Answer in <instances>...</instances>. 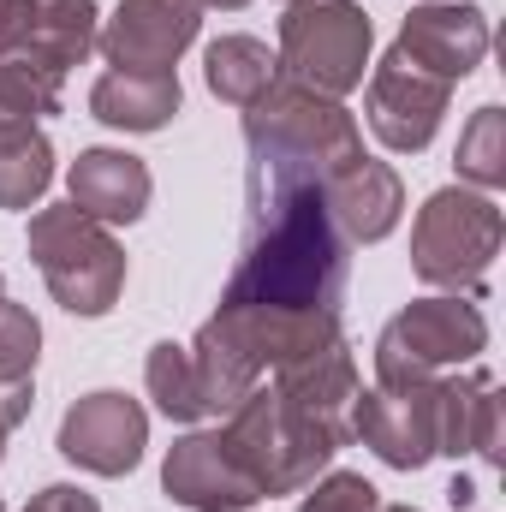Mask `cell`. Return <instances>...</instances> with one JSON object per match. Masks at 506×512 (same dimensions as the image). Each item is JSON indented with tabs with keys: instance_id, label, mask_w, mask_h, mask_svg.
<instances>
[{
	"instance_id": "obj_33",
	"label": "cell",
	"mask_w": 506,
	"mask_h": 512,
	"mask_svg": "<svg viewBox=\"0 0 506 512\" xmlns=\"http://www.w3.org/2000/svg\"><path fill=\"white\" fill-rule=\"evenodd\" d=\"M0 512H6V501H0Z\"/></svg>"
},
{
	"instance_id": "obj_21",
	"label": "cell",
	"mask_w": 506,
	"mask_h": 512,
	"mask_svg": "<svg viewBox=\"0 0 506 512\" xmlns=\"http://www.w3.org/2000/svg\"><path fill=\"white\" fill-rule=\"evenodd\" d=\"M143 382H149V399H155L161 417H173V423H197V417H209V405H203V382H197V364H191V346H173V340L149 346Z\"/></svg>"
},
{
	"instance_id": "obj_10",
	"label": "cell",
	"mask_w": 506,
	"mask_h": 512,
	"mask_svg": "<svg viewBox=\"0 0 506 512\" xmlns=\"http://www.w3.org/2000/svg\"><path fill=\"white\" fill-rule=\"evenodd\" d=\"M197 24V0H120L114 18L96 30V48L114 72H173L179 54L197 42Z\"/></svg>"
},
{
	"instance_id": "obj_22",
	"label": "cell",
	"mask_w": 506,
	"mask_h": 512,
	"mask_svg": "<svg viewBox=\"0 0 506 512\" xmlns=\"http://www.w3.org/2000/svg\"><path fill=\"white\" fill-rule=\"evenodd\" d=\"M60 72L36 66L30 54H6L0 60V131L36 126L42 114H60Z\"/></svg>"
},
{
	"instance_id": "obj_32",
	"label": "cell",
	"mask_w": 506,
	"mask_h": 512,
	"mask_svg": "<svg viewBox=\"0 0 506 512\" xmlns=\"http://www.w3.org/2000/svg\"><path fill=\"white\" fill-rule=\"evenodd\" d=\"M0 298H6V286H0Z\"/></svg>"
},
{
	"instance_id": "obj_12",
	"label": "cell",
	"mask_w": 506,
	"mask_h": 512,
	"mask_svg": "<svg viewBox=\"0 0 506 512\" xmlns=\"http://www.w3.org/2000/svg\"><path fill=\"white\" fill-rule=\"evenodd\" d=\"M161 489H167V501L185 512H251L262 495H256V483L245 477V465L233 459V447L221 441V429L215 435H179L173 447H167V465H161Z\"/></svg>"
},
{
	"instance_id": "obj_2",
	"label": "cell",
	"mask_w": 506,
	"mask_h": 512,
	"mask_svg": "<svg viewBox=\"0 0 506 512\" xmlns=\"http://www.w3.org/2000/svg\"><path fill=\"white\" fill-rule=\"evenodd\" d=\"M221 441L233 447V459L245 465L256 495H304L340 453V441L328 429H316L310 417H298L274 387L256 382L221 423Z\"/></svg>"
},
{
	"instance_id": "obj_18",
	"label": "cell",
	"mask_w": 506,
	"mask_h": 512,
	"mask_svg": "<svg viewBox=\"0 0 506 512\" xmlns=\"http://www.w3.org/2000/svg\"><path fill=\"white\" fill-rule=\"evenodd\" d=\"M36 358H42V322L0 298V423L18 429L36 405Z\"/></svg>"
},
{
	"instance_id": "obj_27",
	"label": "cell",
	"mask_w": 506,
	"mask_h": 512,
	"mask_svg": "<svg viewBox=\"0 0 506 512\" xmlns=\"http://www.w3.org/2000/svg\"><path fill=\"white\" fill-rule=\"evenodd\" d=\"M471 495H477V489H471L465 477H453V489H447V501H453V512H471Z\"/></svg>"
},
{
	"instance_id": "obj_5",
	"label": "cell",
	"mask_w": 506,
	"mask_h": 512,
	"mask_svg": "<svg viewBox=\"0 0 506 512\" xmlns=\"http://www.w3.org/2000/svg\"><path fill=\"white\" fill-rule=\"evenodd\" d=\"M489 346V322L471 298L441 292V298H417L405 304L376 340V387H417L435 382L441 370H465L477 364Z\"/></svg>"
},
{
	"instance_id": "obj_9",
	"label": "cell",
	"mask_w": 506,
	"mask_h": 512,
	"mask_svg": "<svg viewBox=\"0 0 506 512\" xmlns=\"http://www.w3.org/2000/svg\"><path fill=\"white\" fill-rule=\"evenodd\" d=\"M143 447H149V411L126 393H114V387L72 399V411L60 417V453L78 471L126 477V471H137Z\"/></svg>"
},
{
	"instance_id": "obj_1",
	"label": "cell",
	"mask_w": 506,
	"mask_h": 512,
	"mask_svg": "<svg viewBox=\"0 0 506 512\" xmlns=\"http://www.w3.org/2000/svg\"><path fill=\"white\" fill-rule=\"evenodd\" d=\"M245 143H251V173L310 179V185H328L346 161L364 155L358 114H346V102L316 96L292 78H274L245 108Z\"/></svg>"
},
{
	"instance_id": "obj_20",
	"label": "cell",
	"mask_w": 506,
	"mask_h": 512,
	"mask_svg": "<svg viewBox=\"0 0 506 512\" xmlns=\"http://www.w3.org/2000/svg\"><path fill=\"white\" fill-rule=\"evenodd\" d=\"M54 185V143L36 126L0 131V209H30Z\"/></svg>"
},
{
	"instance_id": "obj_14",
	"label": "cell",
	"mask_w": 506,
	"mask_h": 512,
	"mask_svg": "<svg viewBox=\"0 0 506 512\" xmlns=\"http://www.w3.org/2000/svg\"><path fill=\"white\" fill-rule=\"evenodd\" d=\"M328 209H334V221H340V233H346L352 245H376V239H387V233L399 227L405 185H399V173H393L387 161L358 155V161H346V167L328 179Z\"/></svg>"
},
{
	"instance_id": "obj_7",
	"label": "cell",
	"mask_w": 506,
	"mask_h": 512,
	"mask_svg": "<svg viewBox=\"0 0 506 512\" xmlns=\"http://www.w3.org/2000/svg\"><path fill=\"white\" fill-rule=\"evenodd\" d=\"M352 441H364L393 471H423L441 453V376L417 387H370V393H358Z\"/></svg>"
},
{
	"instance_id": "obj_15",
	"label": "cell",
	"mask_w": 506,
	"mask_h": 512,
	"mask_svg": "<svg viewBox=\"0 0 506 512\" xmlns=\"http://www.w3.org/2000/svg\"><path fill=\"white\" fill-rule=\"evenodd\" d=\"M441 453L489 459L501 465V387L489 370L441 376Z\"/></svg>"
},
{
	"instance_id": "obj_24",
	"label": "cell",
	"mask_w": 506,
	"mask_h": 512,
	"mask_svg": "<svg viewBox=\"0 0 506 512\" xmlns=\"http://www.w3.org/2000/svg\"><path fill=\"white\" fill-rule=\"evenodd\" d=\"M376 483L358 471H322L310 483V495L298 501V512H376Z\"/></svg>"
},
{
	"instance_id": "obj_25",
	"label": "cell",
	"mask_w": 506,
	"mask_h": 512,
	"mask_svg": "<svg viewBox=\"0 0 506 512\" xmlns=\"http://www.w3.org/2000/svg\"><path fill=\"white\" fill-rule=\"evenodd\" d=\"M18 512H102V501L90 489H78V483H48L42 495H30Z\"/></svg>"
},
{
	"instance_id": "obj_19",
	"label": "cell",
	"mask_w": 506,
	"mask_h": 512,
	"mask_svg": "<svg viewBox=\"0 0 506 512\" xmlns=\"http://www.w3.org/2000/svg\"><path fill=\"white\" fill-rule=\"evenodd\" d=\"M203 78H209V90H215L221 102L251 108L256 96L280 78V66H274L268 42H256V36H221V42H209V54H203Z\"/></svg>"
},
{
	"instance_id": "obj_26",
	"label": "cell",
	"mask_w": 506,
	"mask_h": 512,
	"mask_svg": "<svg viewBox=\"0 0 506 512\" xmlns=\"http://www.w3.org/2000/svg\"><path fill=\"white\" fill-rule=\"evenodd\" d=\"M30 42V0H0V60L24 54Z\"/></svg>"
},
{
	"instance_id": "obj_13",
	"label": "cell",
	"mask_w": 506,
	"mask_h": 512,
	"mask_svg": "<svg viewBox=\"0 0 506 512\" xmlns=\"http://www.w3.org/2000/svg\"><path fill=\"white\" fill-rule=\"evenodd\" d=\"M66 191H72V209H84L90 221L102 227H131L143 209H149V167L126 155V149H84L66 173Z\"/></svg>"
},
{
	"instance_id": "obj_28",
	"label": "cell",
	"mask_w": 506,
	"mask_h": 512,
	"mask_svg": "<svg viewBox=\"0 0 506 512\" xmlns=\"http://www.w3.org/2000/svg\"><path fill=\"white\" fill-rule=\"evenodd\" d=\"M197 6H215V12H239V6H251V0H197Z\"/></svg>"
},
{
	"instance_id": "obj_16",
	"label": "cell",
	"mask_w": 506,
	"mask_h": 512,
	"mask_svg": "<svg viewBox=\"0 0 506 512\" xmlns=\"http://www.w3.org/2000/svg\"><path fill=\"white\" fill-rule=\"evenodd\" d=\"M179 102L185 96L173 72H102L90 84V114L114 131H161Z\"/></svg>"
},
{
	"instance_id": "obj_4",
	"label": "cell",
	"mask_w": 506,
	"mask_h": 512,
	"mask_svg": "<svg viewBox=\"0 0 506 512\" xmlns=\"http://www.w3.org/2000/svg\"><path fill=\"white\" fill-rule=\"evenodd\" d=\"M506 221L495 209L489 191H465V185H447L435 191L423 209H417V227H411V268L423 286H441V292H459V298H477L489 286V268L501 256Z\"/></svg>"
},
{
	"instance_id": "obj_3",
	"label": "cell",
	"mask_w": 506,
	"mask_h": 512,
	"mask_svg": "<svg viewBox=\"0 0 506 512\" xmlns=\"http://www.w3.org/2000/svg\"><path fill=\"white\" fill-rule=\"evenodd\" d=\"M30 262L42 268L48 292L72 316H108L126 292V245L114 227L90 221L84 209H36L30 221Z\"/></svg>"
},
{
	"instance_id": "obj_11",
	"label": "cell",
	"mask_w": 506,
	"mask_h": 512,
	"mask_svg": "<svg viewBox=\"0 0 506 512\" xmlns=\"http://www.w3.org/2000/svg\"><path fill=\"white\" fill-rule=\"evenodd\" d=\"M393 54L441 84H459L489 54V18H483V6H465V0H423L405 12Z\"/></svg>"
},
{
	"instance_id": "obj_31",
	"label": "cell",
	"mask_w": 506,
	"mask_h": 512,
	"mask_svg": "<svg viewBox=\"0 0 506 512\" xmlns=\"http://www.w3.org/2000/svg\"><path fill=\"white\" fill-rule=\"evenodd\" d=\"M286 6H298V0H286Z\"/></svg>"
},
{
	"instance_id": "obj_23",
	"label": "cell",
	"mask_w": 506,
	"mask_h": 512,
	"mask_svg": "<svg viewBox=\"0 0 506 512\" xmlns=\"http://www.w3.org/2000/svg\"><path fill=\"white\" fill-rule=\"evenodd\" d=\"M459 179H471L477 191H501L506 185V114L501 108H477L471 126L459 131Z\"/></svg>"
},
{
	"instance_id": "obj_30",
	"label": "cell",
	"mask_w": 506,
	"mask_h": 512,
	"mask_svg": "<svg viewBox=\"0 0 506 512\" xmlns=\"http://www.w3.org/2000/svg\"><path fill=\"white\" fill-rule=\"evenodd\" d=\"M376 512H417V507H376Z\"/></svg>"
},
{
	"instance_id": "obj_8",
	"label": "cell",
	"mask_w": 506,
	"mask_h": 512,
	"mask_svg": "<svg viewBox=\"0 0 506 512\" xmlns=\"http://www.w3.org/2000/svg\"><path fill=\"white\" fill-rule=\"evenodd\" d=\"M447 102H453V84L417 72L411 60H399L387 48V60L370 66V84H364V120L393 155H417L435 143V131L447 120Z\"/></svg>"
},
{
	"instance_id": "obj_29",
	"label": "cell",
	"mask_w": 506,
	"mask_h": 512,
	"mask_svg": "<svg viewBox=\"0 0 506 512\" xmlns=\"http://www.w3.org/2000/svg\"><path fill=\"white\" fill-rule=\"evenodd\" d=\"M6 435H12V429H6V423H0V459H6Z\"/></svg>"
},
{
	"instance_id": "obj_6",
	"label": "cell",
	"mask_w": 506,
	"mask_h": 512,
	"mask_svg": "<svg viewBox=\"0 0 506 512\" xmlns=\"http://www.w3.org/2000/svg\"><path fill=\"white\" fill-rule=\"evenodd\" d=\"M370 48L376 30L364 18V6L352 0H298L280 18V78L316 90V96H346L364 84L370 72Z\"/></svg>"
},
{
	"instance_id": "obj_17",
	"label": "cell",
	"mask_w": 506,
	"mask_h": 512,
	"mask_svg": "<svg viewBox=\"0 0 506 512\" xmlns=\"http://www.w3.org/2000/svg\"><path fill=\"white\" fill-rule=\"evenodd\" d=\"M96 48V0H30V42L24 54L48 72L84 66Z\"/></svg>"
}]
</instances>
